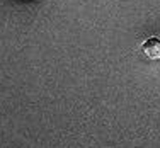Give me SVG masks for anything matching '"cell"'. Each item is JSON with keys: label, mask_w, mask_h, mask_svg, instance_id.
Masks as SVG:
<instances>
[{"label": "cell", "mask_w": 160, "mask_h": 148, "mask_svg": "<svg viewBox=\"0 0 160 148\" xmlns=\"http://www.w3.org/2000/svg\"><path fill=\"white\" fill-rule=\"evenodd\" d=\"M143 53L148 56V58H160V39L157 37H150V39H147L143 43Z\"/></svg>", "instance_id": "6da1fadb"}]
</instances>
